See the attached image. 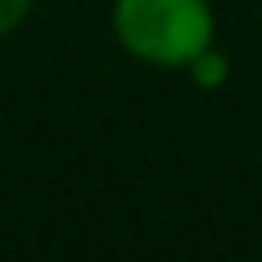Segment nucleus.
I'll use <instances>...</instances> for the list:
<instances>
[{
  "mask_svg": "<svg viewBox=\"0 0 262 262\" xmlns=\"http://www.w3.org/2000/svg\"><path fill=\"white\" fill-rule=\"evenodd\" d=\"M188 74H192L196 86H221V82L229 78V61H225V53H217V49L209 45L205 53H196V61L188 66Z\"/></svg>",
  "mask_w": 262,
  "mask_h": 262,
  "instance_id": "nucleus-2",
  "label": "nucleus"
},
{
  "mask_svg": "<svg viewBox=\"0 0 262 262\" xmlns=\"http://www.w3.org/2000/svg\"><path fill=\"white\" fill-rule=\"evenodd\" d=\"M29 12H33V0H0V37L16 33Z\"/></svg>",
  "mask_w": 262,
  "mask_h": 262,
  "instance_id": "nucleus-3",
  "label": "nucleus"
},
{
  "mask_svg": "<svg viewBox=\"0 0 262 262\" xmlns=\"http://www.w3.org/2000/svg\"><path fill=\"white\" fill-rule=\"evenodd\" d=\"M115 41L143 66L188 70L213 45L217 20L209 0H115Z\"/></svg>",
  "mask_w": 262,
  "mask_h": 262,
  "instance_id": "nucleus-1",
  "label": "nucleus"
}]
</instances>
